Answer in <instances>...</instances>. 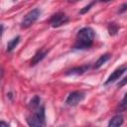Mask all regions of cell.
Listing matches in <instances>:
<instances>
[{
    "label": "cell",
    "mask_w": 127,
    "mask_h": 127,
    "mask_svg": "<svg viewBox=\"0 0 127 127\" xmlns=\"http://www.w3.org/2000/svg\"><path fill=\"white\" fill-rule=\"evenodd\" d=\"M126 9H127V3H124L122 6H121V9L118 11L119 13H123L124 11H126Z\"/></svg>",
    "instance_id": "obj_16"
},
{
    "label": "cell",
    "mask_w": 127,
    "mask_h": 127,
    "mask_svg": "<svg viewBox=\"0 0 127 127\" xmlns=\"http://www.w3.org/2000/svg\"><path fill=\"white\" fill-rule=\"evenodd\" d=\"M0 127H10V126H9V124H8L7 122L1 120V121H0Z\"/></svg>",
    "instance_id": "obj_17"
},
{
    "label": "cell",
    "mask_w": 127,
    "mask_h": 127,
    "mask_svg": "<svg viewBox=\"0 0 127 127\" xmlns=\"http://www.w3.org/2000/svg\"><path fill=\"white\" fill-rule=\"evenodd\" d=\"M126 95H127V94L124 95L122 101H121L120 104H119V111H120V112L125 111V109H126Z\"/></svg>",
    "instance_id": "obj_15"
},
{
    "label": "cell",
    "mask_w": 127,
    "mask_h": 127,
    "mask_svg": "<svg viewBox=\"0 0 127 127\" xmlns=\"http://www.w3.org/2000/svg\"><path fill=\"white\" fill-rule=\"evenodd\" d=\"M84 96H85V94L82 91H78V90L72 91L66 97L65 103L68 106H75V105H77L79 102H81L84 99Z\"/></svg>",
    "instance_id": "obj_5"
},
{
    "label": "cell",
    "mask_w": 127,
    "mask_h": 127,
    "mask_svg": "<svg viewBox=\"0 0 127 127\" xmlns=\"http://www.w3.org/2000/svg\"><path fill=\"white\" fill-rule=\"evenodd\" d=\"M126 80H127V78H126V77H125V78H123V80H122V81H121V82H120V83L118 84V86L120 87V86H122V85H124V84L126 83Z\"/></svg>",
    "instance_id": "obj_18"
},
{
    "label": "cell",
    "mask_w": 127,
    "mask_h": 127,
    "mask_svg": "<svg viewBox=\"0 0 127 127\" xmlns=\"http://www.w3.org/2000/svg\"><path fill=\"white\" fill-rule=\"evenodd\" d=\"M126 66L125 65H123V66H120V67H118V68H116L109 76H108V78L106 79V81L104 82V84H109V83H111V82H114L115 80H117V79H119V77L126 71Z\"/></svg>",
    "instance_id": "obj_6"
},
{
    "label": "cell",
    "mask_w": 127,
    "mask_h": 127,
    "mask_svg": "<svg viewBox=\"0 0 127 127\" xmlns=\"http://www.w3.org/2000/svg\"><path fill=\"white\" fill-rule=\"evenodd\" d=\"M94 4H95V2H90L88 5H86V6H84L83 8H81V9H80L79 14H85V13H87V12L90 10V8H91Z\"/></svg>",
    "instance_id": "obj_14"
},
{
    "label": "cell",
    "mask_w": 127,
    "mask_h": 127,
    "mask_svg": "<svg viewBox=\"0 0 127 127\" xmlns=\"http://www.w3.org/2000/svg\"><path fill=\"white\" fill-rule=\"evenodd\" d=\"M110 58H111V55H110V54H104V55H101V56L99 57V59H98V60L95 62V64H93V68H95V69L99 68V67L102 66L107 61H109Z\"/></svg>",
    "instance_id": "obj_10"
},
{
    "label": "cell",
    "mask_w": 127,
    "mask_h": 127,
    "mask_svg": "<svg viewBox=\"0 0 127 127\" xmlns=\"http://www.w3.org/2000/svg\"><path fill=\"white\" fill-rule=\"evenodd\" d=\"M119 28H120V27H119L117 24H115V23H110V24L108 25V32H109V34H110L111 36H113V35L117 34Z\"/></svg>",
    "instance_id": "obj_13"
},
{
    "label": "cell",
    "mask_w": 127,
    "mask_h": 127,
    "mask_svg": "<svg viewBox=\"0 0 127 127\" xmlns=\"http://www.w3.org/2000/svg\"><path fill=\"white\" fill-rule=\"evenodd\" d=\"M124 122V118L121 114H118V115H115L113 116L109 122H108V126L107 127H121V125L123 124Z\"/></svg>",
    "instance_id": "obj_9"
},
{
    "label": "cell",
    "mask_w": 127,
    "mask_h": 127,
    "mask_svg": "<svg viewBox=\"0 0 127 127\" xmlns=\"http://www.w3.org/2000/svg\"><path fill=\"white\" fill-rule=\"evenodd\" d=\"M94 36H95V33L92 28L84 27L80 29L76 34L73 48L76 50H86L90 48L93 44Z\"/></svg>",
    "instance_id": "obj_1"
},
{
    "label": "cell",
    "mask_w": 127,
    "mask_h": 127,
    "mask_svg": "<svg viewBox=\"0 0 127 127\" xmlns=\"http://www.w3.org/2000/svg\"><path fill=\"white\" fill-rule=\"evenodd\" d=\"M88 68H89L88 64L75 66V67H72L71 69H68L67 71H65V75H79V74H82L85 71H87Z\"/></svg>",
    "instance_id": "obj_7"
},
{
    "label": "cell",
    "mask_w": 127,
    "mask_h": 127,
    "mask_svg": "<svg viewBox=\"0 0 127 127\" xmlns=\"http://www.w3.org/2000/svg\"><path fill=\"white\" fill-rule=\"evenodd\" d=\"M40 105H41V98H40V96L35 95V96L30 100L28 107H29L31 110H33V109H35V108L39 107Z\"/></svg>",
    "instance_id": "obj_12"
},
{
    "label": "cell",
    "mask_w": 127,
    "mask_h": 127,
    "mask_svg": "<svg viewBox=\"0 0 127 127\" xmlns=\"http://www.w3.org/2000/svg\"><path fill=\"white\" fill-rule=\"evenodd\" d=\"M3 31H4V27H3V25H2V24H0V38L2 37Z\"/></svg>",
    "instance_id": "obj_19"
},
{
    "label": "cell",
    "mask_w": 127,
    "mask_h": 127,
    "mask_svg": "<svg viewBox=\"0 0 127 127\" xmlns=\"http://www.w3.org/2000/svg\"><path fill=\"white\" fill-rule=\"evenodd\" d=\"M41 15V10L39 8H35V9H32L31 11H29L25 17L23 18L22 22H21V28H29L31 27L40 17Z\"/></svg>",
    "instance_id": "obj_3"
},
{
    "label": "cell",
    "mask_w": 127,
    "mask_h": 127,
    "mask_svg": "<svg viewBox=\"0 0 127 127\" xmlns=\"http://www.w3.org/2000/svg\"><path fill=\"white\" fill-rule=\"evenodd\" d=\"M20 39H21V37L20 36H17L15 38H13L12 40H10L8 42V44H7V52H12L16 48V46L19 44Z\"/></svg>",
    "instance_id": "obj_11"
},
{
    "label": "cell",
    "mask_w": 127,
    "mask_h": 127,
    "mask_svg": "<svg viewBox=\"0 0 127 127\" xmlns=\"http://www.w3.org/2000/svg\"><path fill=\"white\" fill-rule=\"evenodd\" d=\"M45 107L41 104L39 107L31 110V114L26 117L29 127H46Z\"/></svg>",
    "instance_id": "obj_2"
},
{
    "label": "cell",
    "mask_w": 127,
    "mask_h": 127,
    "mask_svg": "<svg viewBox=\"0 0 127 127\" xmlns=\"http://www.w3.org/2000/svg\"><path fill=\"white\" fill-rule=\"evenodd\" d=\"M47 54H48V52L45 51V50H40V51H38V52L34 55V57L32 58L30 64H31V65H36L37 64H39L40 62H42V61L45 59V57L47 56Z\"/></svg>",
    "instance_id": "obj_8"
},
{
    "label": "cell",
    "mask_w": 127,
    "mask_h": 127,
    "mask_svg": "<svg viewBox=\"0 0 127 127\" xmlns=\"http://www.w3.org/2000/svg\"><path fill=\"white\" fill-rule=\"evenodd\" d=\"M2 76H3V70L0 68V80H1V78H2Z\"/></svg>",
    "instance_id": "obj_20"
},
{
    "label": "cell",
    "mask_w": 127,
    "mask_h": 127,
    "mask_svg": "<svg viewBox=\"0 0 127 127\" xmlns=\"http://www.w3.org/2000/svg\"><path fill=\"white\" fill-rule=\"evenodd\" d=\"M68 21H69L68 16H66L64 12H58V13L54 14V15L51 17L49 23L51 24L52 27L58 28V27H61L62 25L66 24Z\"/></svg>",
    "instance_id": "obj_4"
}]
</instances>
